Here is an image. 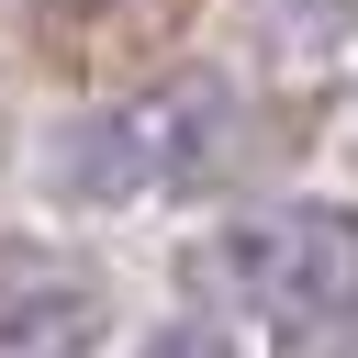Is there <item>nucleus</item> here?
<instances>
[{
	"instance_id": "nucleus-1",
	"label": "nucleus",
	"mask_w": 358,
	"mask_h": 358,
	"mask_svg": "<svg viewBox=\"0 0 358 358\" xmlns=\"http://www.w3.org/2000/svg\"><path fill=\"white\" fill-rule=\"evenodd\" d=\"M213 268H224V291H235L257 324H280V336L347 324V313H358V213H347V201L246 213V224H224Z\"/></svg>"
},
{
	"instance_id": "nucleus-2",
	"label": "nucleus",
	"mask_w": 358,
	"mask_h": 358,
	"mask_svg": "<svg viewBox=\"0 0 358 358\" xmlns=\"http://www.w3.org/2000/svg\"><path fill=\"white\" fill-rule=\"evenodd\" d=\"M224 134V90L213 78H168V90H134L112 112H90L56 157V190L67 201H134V190H168L213 157Z\"/></svg>"
},
{
	"instance_id": "nucleus-3",
	"label": "nucleus",
	"mask_w": 358,
	"mask_h": 358,
	"mask_svg": "<svg viewBox=\"0 0 358 358\" xmlns=\"http://www.w3.org/2000/svg\"><path fill=\"white\" fill-rule=\"evenodd\" d=\"M101 347V280L56 246L0 235V358H90Z\"/></svg>"
},
{
	"instance_id": "nucleus-4",
	"label": "nucleus",
	"mask_w": 358,
	"mask_h": 358,
	"mask_svg": "<svg viewBox=\"0 0 358 358\" xmlns=\"http://www.w3.org/2000/svg\"><path fill=\"white\" fill-rule=\"evenodd\" d=\"M145 358H235V347H224V336H213V324H168V336H157V347H145Z\"/></svg>"
},
{
	"instance_id": "nucleus-5",
	"label": "nucleus",
	"mask_w": 358,
	"mask_h": 358,
	"mask_svg": "<svg viewBox=\"0 0 358 358\" xmlns=\"http://www.w3.org/2000/svg\"><path fill=\"white\" fill-rule=\"evenodd\" d=\"M268 11H291V22H336L347 0H268Z\"/></svg>"
}]
</instances>
